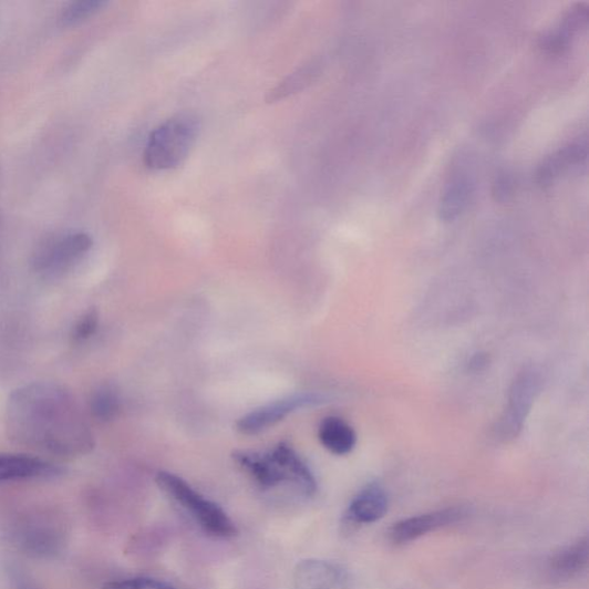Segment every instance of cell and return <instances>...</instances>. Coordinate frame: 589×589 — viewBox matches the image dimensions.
Listing matches in <instances>:
<instances>
[{
    "label": "cell",
    "mask_w": 589,
    "mask_h": 589,
    "mask_svg": "<svg viewBox=\"0 0 589 589\" xmlns=\"http://www.w3.org/2000/svg\"><path fill=\"white\" fill-rule=\"evenodd\" d=\"M7 425L18 444L54 455H82L94 446L75 400L49 382L28 385L12 394Z\"/></svg>",
    "instance_id": "6da1fadb"
},
{
    "label": "cell",
    "mask_w": 589,
    "mask_h": 589,
    "mask_svg": "<svg viewBox=\"0 0 589 589\" xmlns=\"http://www.w3.org/2000/svg\"><path fill=\"white\" fill-rule=\"evenodd\" d=\"M63 469L53 463L24 454H0V484L28 479L52 478Z\"/></svg>",
    "instance_id": "9c48e42d"
},
{
    "label": "cell",
    "mask_w": 589,
    "mask_h": 589,
    "mask_svg": "<svg viewBox=\"0 0 589 589\" xmlns=\"http://www.w3.org/2000/svg\"><path fill=\"white\" fill-rule=\"evenodd\" d=\"M589 561V541L579 539L554 554L548 561V572L557 581H569L587 570Z\"/></svg>",
    "instance_id": "8fae6325"
},
{
    "label": "cell",
    "mask_w": 589,
    "mask_h": 589,
    "mask_svg": "<svg viewBox=\"0 0 589 589\" xmlns=\"http://www.w3.org/2000/svg\"><path fill=\"white\" fill-rule=\"evenodd\" d=\"M232 459L262 489L289 484L306 497L317 493L318 484L312 471L286 442H280L268 453L237 451L232 453Z\"/></svg>",
    "instance_id": "7a4b0ae2"
},
{
    "label": "cell",
    "mask_w": 589,
    "mask_h": 589,
    "mask_svg": "<svg viewBox=\"0 0 589 589\" xmlns=\"http://www.w3.org/2000/svg\"><path fill=\"white\" fill-rule=\"evenodd\" d=\"M93 415L102 422H110L120 415L122 399L120 393L110 385L101 386L91 401Z\"/></svg>",
    "instance_id": "2e32d148"
},
{
    "label": "cell",
    "mask_w": 589,
    "mask_h": 589,
    "mask_svg": "<svg viewBox=\"0 0 589 589\" xmlns=\"http://www.w3.org/2000/svg\"><path fill=\"white\" fill-rule=\"evenodd\" d=\"M390 497L381 485L373 483L364 487L345 512V520L355 525H368L379 521L389 513Z\"/></svg>",
    "instance_id": "30bf717a"
},
{
    "label": "cell",
    "mask_w": 589,
    "mask_h": 589,
    "mask_svg": "<svg viewBox=\"0 0 589 589\" xmlns=\"http://www.w3.org/2000/svg\"><path fill=\"white\" fill-rule=\"evenodd\" d=\"M471 512L466 507H448L423 515L409 517L395 523L389 538L396 546L415 541L441 528L450 527L468 518Z\"/></svg>",
    "instance_id": "8992f818"
},
{
    "label": "cell",
    "mask_w": 589,
    "mask_h": 589,
    "mask_svg": "<svg viewBox=\"0 0 589 589\" xmlns=\"http://www.w3.org/2000/svg\"><path fill=\"white\" fill-rule=\"evenodd\" d=\"M99 327V314L96 311H90L85 313L82 319L79 321L75 332V340H85L91 338Z\"/></svg>",
    "instance_id": "d6986e66"
},
{
    "label": "cell",
    "mask_w": 589,
    "mask_h": 589,
    "mask_svg": "<svg viewBox=\"0 0 589 589\" xmlns=\"http://www.w3.org/2000/svg\"><path fill=\"white\" fill-rule=\"evenodd\" d=\"M103 589H176L172 585L154 578L135 577L111 581Z\"/></svg>",
    "instance_id": "ac0fdd59"
},
{
    "label": "cell",
    "mask_w": 589,
    "mask_h": 589,
    "mask_svg": "<svg viewBox=\"0 0 589 589\" xmlns=\"http://www.w3.org/2000/svg\"><path fill=\"white\" fill-rule=\"evenodd\" d=\"M587 158V146L582 143H574L564 151L549 157L539 168L538 182L541 185L550 184L564 169L576 166Z\"/></svg>",
    "instance_id": "5bb4252c"
},
{
    "label": "cell",
    "mask_w": 589,
    "mask_h": 589,
    "mask_svg": "<svg viewBox=\"0 0 589 589\" xmlns=\"http://www.w3.org/2000/svg\"><path fill=\"white\" fill-rule=\"evenodd\" d=\"M93 240L86 232L71 231L56 237L37 256L35 267L40 273L55 277L71 270L91 251Z\"/></svg>",
    "instance_id": "5b68a950"
},
{
    "label": "cell",
    "mask_w": 589,
    "mask_h": 589,
    "mask_svg": "<svg viewBox=\"0 0 589 589\" xmlns=\"http://www.w3.org/2000/svg\"><path fill=\"white\" fill-rule=\"evenodd\" d=\"M158 487L190 515L204 533L228 539L238 535V528L227 513L214 500L193 488L185 479L167 471L156 477Z\"/></svg>",
    "instance_id": "277c9868"
},
{
    "label": "cell",
    "mask_w": 589,
    "mask_h": 589,
    "mask_svg": "<svg viewBox=\"0 0 589 589\" xmlns=\"http://www.w3.org/2000/svg\"><path fill=\"white\" fill-rule=\"evenodd\" d=\"M468 196L469 186L467 183L462 180L453 183L440 202V219L444 221L456 219L465 209Z\"/></svg>",
    "instance_id": "9a60e30c"
},
{
    "label": "cell",
    "mask_w": 589,
    "mask_h": 589,
    "mask_svg": "<svg viewBox=\"0 0 589 589\" xmlns=\"http://www.w3.org/2000/svg\"><path fill=\"white\" fill-rule=\"evenodd\" d=\"M318 436L323 447L339 456L351 453L358 444L355 430L335 416L327 417L320 423Z\"/></svg>",
    "instance_id": "4fadbf2b"
},
{
    "label": "cell",
    "mask_w": 589,
    "mask_h": 589,
    "mask_svg": "<svg viewBox=\"0 0 589 589\" xmlns=\"http://www.w3.org/2000/svg\"><path fill=\"white\" fill-rule=\"evenodd\" d=\"M106 6L103 0H79L64 10L62 21L64 24H76L96 14Z\"/></svg>",
    "instance_id": "e0dca14e"
},
{
    "label": "cell",
    "mask_w": 589,
    "mask_h": 589,
    "mask_svg": "<svg viewBox=\"0 0 589 589\" xmlns=\"http://www.w3.org/2000/svg\"><path fill=\"white\" fill-rule=\"evenodd\" d=\"M537 391V379L529 373L524 374L515 384L506 417L503 421L505 436L514 437L521 428Z\"/></svg>",
    "instance_id": "7c38bea8"
},
{
    "label": "cell",
    "mask_w": 589,
    "mask_h": 589,
    "mask_svg": "<svg viewBox=\"0 0 589 589\" xmlns=\"http://www.w3.org/2000/svg\"><path fill=\"white\" fill-rule=\"evenodd\" d=\"M294 589H345L348 575L339 565L307 559L293 574Z\"/></svg>",
    "instance_id": "ba28073f"
},
{
    "label": "cell",
    "mask_w": 589,
    "mask_h": 589,
    "mask_svg": "<svg viewBox=\"0 0 589 589\" xmlns=\"http://www.w3.org/2000/svg\"><path fill=\"white\" fill-rule=\"evenodd\" d=\"M200 123L194 114L170 117L151 134L145 145L144 163L154 170L179 167L190 155L198 138Z\"/></svg>",
    "instance_id": "3957f363"
},
{
    "label": "cell",
    "mask_w": 589,
    "mask_h": 589,
    "mask_svg": "<svg viewBox=\"0 0 589 589\" xmlns=\"http://www.w3.org/2000/svg\"><path fill=\"white\" fill-rule=\"evenodd\" d=\"M327 396L317 393L291 395L254 410L237 423V430L246 435L260 433L283 421L292 412L327 403Z\"/></svg>",
    "instance_id": "52a82bcc"
}]
</instances>
